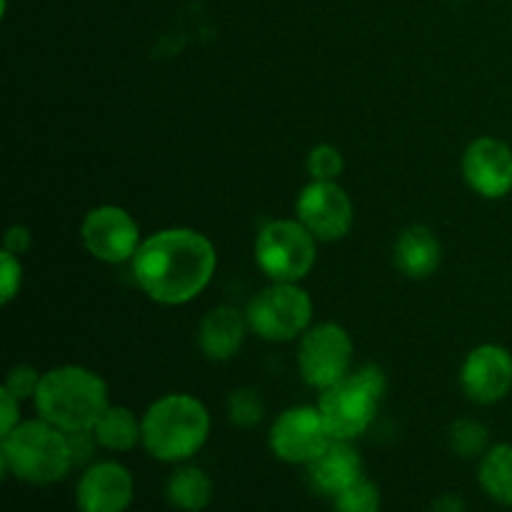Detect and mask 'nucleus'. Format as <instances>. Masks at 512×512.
<instances>
[{
    "mask_svg": "<svg viewBox=\"0 0 512 512\" xmlns=\"http://www.w3.org/2000/svg\"><path fill=\"white\" fill-rule=\"evenodd\" d=\"M135 285L160 305L193 303L218 270L213 240L193 228H165L140 243L133 263Z\"/></svg>",
    "mask_w": 512,
    "mask_h": 512,
    "instance_id": "obj_1",
    "label": "nucleus"
},
{
    "mask_svg": "<svg viewBox=\"0 0 512 512\" xmlns=\"http://www.w3.org/2000/svg\"><path fill=\"white\" fill-rule=\"evenodd\" d=\"M210 410L195 395L168 393L143 413V448L158 463L193 460L210 438Z\"/></svg>",
    "mask_w": 512,
    "mask_h": 512,
    "instance_id": "obj_2",
    "label": "nucleus"
},
{
    "mask_svg": "<svg viewBox=\"0 0 512 512\" xmlns=\"http://www.w3.org/2000/svg\"><path fill=\"white\" fill-rule=\"evenodd\" d=\"M20 288H23V265H20V258L3 250L0 253V303H13L18 298Z\"/></svg>",
    "mask_w": 512,
    "mask_h": 512,
    "instance_id": "obj_26",
    "label": "nucleus"
},
{
    "mask_svg": "<svg viewBox=\"0 0 512 512\" xmlns=\"http://www.w3.org/2000/svg\"><path fill=\"white\" fill-rule=\"evenodd\" d=\"M80 243L105 265L133 263L140 243V225L120 205H95L80 223Z\"/></svg>",
    "mask_w": 512,
    "mask_h": 512,
    "instance_id": "obj_10",
    "label": "nucleus"
},
{
    "mask_svg": "<svg viewBox=\"0 0 512 512\" xmlns=\"http://www.w3.org/2000/svg\"><path fill=\"white\" fill-rule=\"evenodd\" d=\"M68 433L48 420H20L18 428L0 438V470L38 488L60 483L73 470Z\"/></svg>",
    "mask_w": 512,
    "mask_h": 512,
    "instance_id": "obj_4",
    "label": "nucleus"
},
{
    "mask_svg": "<svg viewBox=\"0 0 512 512\" xmlns=\"http://www.w3.org/2000/svg\"><path fill=\"white\" fill-rule=\"evenodd\" d=\"M353 358V338L343 325L333 320L310 325L298 340L300 378L318 393L348 378L353 373Z\"/></svg>",
    "mask_w": 512,
    "mask_h": 512,
    "instance_id": "obj_8",
    "label": "nucleus"
},
{
    "mask_svg": "<svg viewBox=\"0 0 512 512\" xmlns=\"http://www.w3.org/2000/svg\"><path fill=\"white\" fill-rule=\"evenodd\" d=\"M93 435L108 453H130L143 445V418L125 405H108L95 423Z\"/></svg>",
    "mask_w": 512,
    "mask_h": 512,
    "instance_id": "obj_19",
    "label": "nucleus"
},
{
    "mask_svg": "<svg viewBox=\"0 0 512 512\" xmlns=\"http://www.w3.org/2000/svg\"><path fill=\"white\" fill-rule=\"evenodd\" d=\"M33 248V233H30L28 225H10L8 230H5L3 235V250H8V253L18 255V258H23L28 250Z\"/></svg>",
    "mask_w": 512,
    "mask_h": 512,
    "instance_id": "obj_28",
    "label": "nucleus"
},
{
    "mask_svg": "<svg viewBox=\"0 0 512 512\" xmlns=\"http://www.w3.org/2000/svg\"><path fill=\"white\" fill-rule=\"evenodd\" d=\"M448 443L458 458L475 460L483 458L485 450L490 448V430L488 425L475 418H460L450 425Z\"/></svg>",
    "mask_w": 512,
    "mask_h": 512,
    "instance_id": "obj_21",
    "label": "nucleus"
},
{
    "mask_svg": "<svg viewBox=\"0 0 512 512\" xmlns=\"http://www.w3.org/2000/svg\"><path fill=\"white\" fill-rule=\"evenodd\" d=\"M330 433L318 405H293L273 420L268 448L280 463L308 468L330 443Z\"/></svg>",
    "mask_w": 512,
    "mask_h": 512,
    "instance_id": "obj_11",
    "label": "nucleus"
},
{
    "mask_svg": "<svg viewBox=\"0 0 512 512\" xmlns=\"http://www.w3.org/2000/svg\"><path fill=\"white\" fill-rule=\"evenodd\" d=\"M395 270L410 280H428L443 263V245L428 225H408L400 230L390 250Z\"/></svg>",
    "mask_w": 512,
    "mask_h": 512,
    "instance_id": "obj_17",
    "label": "nucleus"
},
{
    "mask_svg": "<svg viewBox=\"0 0 512 512\" xmlns=\"http://www.w3.org/2000/svg\"><path fill=\"white\" fill-rule=\"evenodd\" d=\"M460 390L475 405H498L512 395V353L505 345L480 343L465 355L458 373Z\"/></svg>",
    "mask_w": 512,
    "mask_h": 512,
    "instance_id": "obj_12",
    "label": "nucleus"
},
{
    "mask_svg": "<svg viewBox=\"0 0 512 512\" xmlns=\"http://www.w3.org/2000/svg\"><path fill=\"white\" fill-rule=\"evenodd\" d=\"M388 393V378L375 363L353 368L345 380L318 395V410L333 440H358L378 418L380 403Z\"/></svg>",
    "mask_w": 512,
    "mask_h": 512,
    "instance_id": "obj_5",
    "label": "nucleus"
},
{
    "mask_svg": "<svg viewBox=\"0 0 512 512\" xmlns=\"http://www.w3.org/2000/svg\"><path fill=\"white\" fill-rule=\"evenodd\" d=\"M245 318L265 343H290L313 325V298L300 283H268L250 298Z\"/></svg>",
    "mask_w": 512,
    "mask_h": 512,
    "instance_id": "obj_7",
    "label": "nucleus"
},
{
    "mask_svg": "<svg viewBox=\"0 0 512 512\" xmlns=\"http://www.w3.org/2000/svg\"><path fill=\"white\" fill-rule=\"evenodd\" d=\"M465 185L483 200H503L512 193V148L503 138L480 135L460 158Z\"/></svg>",
    "mask_w": 512,
    "mask_h": 512,
    "instance_id": "obj_13",
    "label": "nucleus"
},
{
    "mask_svg": "<svg viewBox=\"0 0 512 512\" xmlns=\"http://www.w3.org/2000/svg\"><path fill=\"white\" fill-rule=\"evenodd\" d=\"M478 485L493 503L512 508V443L490 445L478 460Z\"/></svg>",
    "mask_w": 512,
    "mask_h": 512,
    "instance_id": "obj_20",
    "label": "nucleus"
},
{
    "mask_svg": "<svg viewBox=\"0 0 512 512\" xmlns=\"http://www.w3.org/2000/svg\"><path fill=\"white\" fill-rule=\"evenodd\" d=\"M20 425V400L5 388H0V438Z\"/></svg>",
    "mask_w": 512,
    "mask_h": 512,
    "instance_id": "obj_29",
    "label": "nucleus"
},
{
    "mask_svg": "<svg viewBox=\"0 0 512 512\" xmlns=\"http://www.w3.org/2000/svg\"><path fill=\"white\" fill-rule=\"evenodd\" d=\"M68 443H70V455H73L75 468H80V465H83V468H88L90 463H95L93 455L100 445H98V440H95L93 430L68 433Z\"/></svg>",
    "mask_w": 512,
    "mask_h": 512,
    "instance_id": "obj_27",
    "label": "nucleus"
},
{
    "mask_svg": "<svg viewBox=\"0 0 512 512\" xmlns=\"http://www.w3.org/2000/svg\"><path fill=\"white\" fill-rule=\"evenodd\" d=\"M108 405L105 380L83 365H60V368L45 370L33 398L38 418L48 420L63 433L93 430Z\"/></svg>",
    "mask_w": 512,
    "mask_h": 512,
    "instance_id": "obj_3",
    "label": "nucleus"
},
{
    "mask_svg": "<svg viewBox=\"0 0 512 512\" xmlns=\"http://www.w3.org/2000/svg\"><path fill=\"white\" fill-rule=\"evenodd\" d=\"M225 410H228V420L235 428L253 430L258 428L265 418L263 395L255 388H235L233 393L228 395Z\"/></svg>",
    "mask_w": 512,
    "mask_h": 512,
    "instance_id": "obj_22",
    "label": "nucleus"
},
{
    "mask_svg": "<svg viewBox=\"0 0 512 512\" xmlns=\"http://www.w3.org/2000/svg\"><path fill=\"white\" fill-rule=\"evenodd\" d=\"M135 500L133 473L118 460H95L75 485L78 512H128Z\"/></svg>",
    "mask_w": 512,
    "mask_h": 512,
    "instance_id": "obj_14",
    "label": "nucleus"
},
{
    "mask_svg": "<svg viewBox=\"0 0 512 512\" xmlns=\"http://www.w3.org/2000/svg\"><path fill=\"white\" fill-rule=\"evenodd\" d=\"M248 318L235 305H215L198 325V348L210 363H228L240 353L248 335Z\"/></svg>",
    "mask_w": 512,
    "mask_h": 512,
    "instance_id": "obj_16",
    "label": "nucleus"
},
{
    "mask_svg": "<svg viewBox=\"0 0 512 512\" xmlns=\"http://www.w3.org/2000/svg\"><path fill=\"white\" fill-rule=\"evenodd\" d=\"M330 503H333V512H380L383 495H380L378 485L363 475L353 485H348L343 493L335 495Z\"/></svg>",
    "mask_w": 512,
    "mask_h": 512,
    "instance_id": "obj_23",
    "label": "nucleus"
},
{
    "mask_svg": "<svg viewBox=\"0 0 512 512\" xmlns=\"http://www.w3.org/2000/svg\"><path fill=\"white\" fill-rule=\"evenodd\" d=\"M40 380H43V373H38L33 365L20 363V365H13V368L8 370L3 388L8 390V393H13L15 398L23 403V400H33L35 398Z\"/></svg>",
    "mask_w": 512,
    "mask_h": 512,
    "instance_id": "obj_25",
    "label": "nucleus"
},
{
    "mask_svg": "<svg viewBox=\"0 0 512 512\" xmlns=\"http://www.w3.org/2000/svg\"><path fill=\"white\" fill-rule=\"evenodd\" d=\"M430 512H468V508H465V500L460 498V495L445 493V495H440V498L433 500Z\"/></svg>",
    "mask_w": 512,
    "mask_h": 512,
    "instance_id": "obj_30",
    "label": "nucleus"
},
{
    "mask_svg": "<svg viewBox=\"0 0 512 512\" xmlns=\"http://www.w3.org/2000/svg\"><path fill=\"white\" fill-rule=\"evenodd\" d=\"M165 498L180 512H203L215 498L213 478L203 468L180 463L165 483Z\"/></svg>",
    "mask_w": 512,
    "mask_h": 512,
    "instance_id": "obj_18",
    "label": "nucleus"
},
{
    "mask_svg": "<svg viewBox=\"0 0 512 512\" xmlns=\"http://www.w3.org/2000/svg\"><path fill=\"white\" fill-rule=\"evenodd\" d=\"M363 475V455L353 440H330L328 448L308 465L310 488L330 500Z\"/></svg>",
    "mask_w": 512,
    "mask_h": 512,
    "instance_id": "obj_15",
    "label": "nucleus"
},
{
    "mask_svg": "<svg viewBox=\"0 0 512 512\" xmlns=\"http://www.w3.org/2000/svg\"><path fill=\"white\" fill-rule=\"evenodd\" d=\"M305 170L310 180H340V175L345 173V155L330 143L313 145L305 158Z\"/></svg>",
    "mask_w": 512,
    "mask_h": 512,
    "instance_id": "obj_24",
    "label": "nucleus"
},
{
    "mask_svg": "<svg viewBox=\"0 0 512 512\" xmlns=\"http://www.w3.org/2000/svg\"><path fill=\"white\" fill-rule=\"evenodd\" d=\"M253 258L270 283H303L318 263V240L298 218L268 220L255 235Z\"/></svg>",
    "mask_w": 512,
    "mask_h": 512,
    "instance_id": "obj_6",
    "label": "nucleus"
},
{
    "mask_svg": "<svg viewBox=\"0 0 512 512\" xmlns=\"http://www.w3.org/2000/svg\"><path fill=\"white\" fill-rule=\"evenodd\" d=\"M295 218L318 243H340L353 230L355 208L338 180H310L295 198Z\"/></svg>",
    "mask_w": 512,
    "mask_h": 512,
    "instance_id": "obj_9",
    "label": "nucleus"
}]
</instances>
